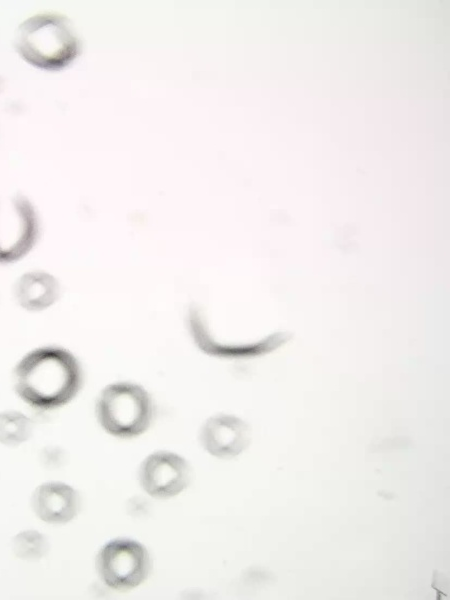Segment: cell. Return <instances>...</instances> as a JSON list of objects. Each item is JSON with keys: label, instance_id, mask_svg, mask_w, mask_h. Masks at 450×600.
Returning <instances> with one entry per match:
<instances>
[{"label": "cell", "instance_id": "1", "mask_svg": "<svg viewBox=\"0 0 450 600\" xmlns=\"http://www.w3.org/2000/svg\"><path fill=\"white\" fill-rule=\"evenodd\" d=\"M12 380L15 393L23 402L35 409L52 410L78 394L83 373L74 354L47 345L25 353L13 369Z\"/></svg>", "mask_w": 450, "mask_h": 600}, {"label": "cell", "instance_id": "2", "mask_svg": "<svg viewBox=\"0 0 450 600\" xmlns=\"http://www.w3.org/2000/svg\"><path fill=\"white\" fill-rule=\"evenodd\" d=\"M13 44L26 63L46 71L67 67L80 50L72 23L56 13H38L25 19L16 29Z\"/></svg>", "mask_w": 450, "mask_h": 600}, {"label": "cell", "instance_id": "3", "mask_svg": "<svg viewBox=\"0 0 450 600\" xmlns=\"http://www.w3.org/2000/svg\"><path fill=\"white\" fill-rule=\"evenodd\" d=\"M100 426L118 438H133L150 427L154 403L142 386L132 382H115L100 392L95 406Z\"/></svg>", "mask_w": 450, "mask_h": 600}, {"label": "cell", "instance_id": "4", "mask_svg": "<svg viewBox=\"0 0 450 600\" xmlns=\"http://www.w3.org/2000/svg\"><path fill=\"white\" fill-rule=\"evenodd\" d=\"M40 235L38 212L22 194L0 197V265L14 264L36 246Z\"/></svg>", "mask_w": 450, "mask_h": 600}, {"label": "cell", "instance_id": "5", "mask_svg": "<svg viewBox=\"0 0 450 600\" xmlns=\"http://www.w3.org/2000/svg\"><path fill=\"white\" fill-rule=\"evenodd\" d=\"M152 563L146 547L128 538L113 539L97 553L96 569L102 582L117 591L138 587L148 578Z\"/></svg>", "mask_w": 450, "mask_h": 600}, {"label": "cell", "instance_id": "6", "mask_svg": "<svg viewBox=\"0 0 450 600\" xmlns=\"http://www.w3.org/2000/svg\"><path fill=\"white\" fill-rule=\"evenodd\" d=\"M189 463L170 451H157L141 463L138 479L141 488L156 499H169L183 492L190 484Z\"/></svg>", "mask_w": 450, "mask_h": 600}, {"label": "cell", "instance_id": "7", "mask_svg": "<svg viewBox=\"0 0 450 600\" xmlns=\"http://www.w3.org/2000/svg\"><path fill=\"white\" fill-rule=\"evenodd\" d=\"M199 442L210 455L219 459H232L249 447L251 428L234 415L215 414L201 426Z\"/></svg>", "mask_w": 450, "mask_h": 600}, {"label": "cell", "instance_id": "8", "mask_svg": "<svg viewBox=\"0 0 450 600\" xmlns=\"http://www.w3.org/2000/svg\"><path fill=\"white\" fill-rule=\"evenodd\" d=\"M35 515L48 524H66L72 521L81 508L79 493L70 485L51 481L39 485L31 496Z\"/></svg>", "mask_w": 450, "mask_h": 600}, {"label": "cell", "instance_id": "9", "mask_svg": "<svg viewBox=\"0 0 450 600\" xmlns=\"http://www.w3.org/2000/svg\"><path fill=\"white\" fill-rule=\"evenodd\" d=\"M61 296L59 280L50 272L34 269L23 272L14 281L12 297L16 305L30 313L51 308Z\"/></svg>", "mask_w": 450, "mask_h": 600}, {"label": "cell", "instance_id": "10", "mask_svg": "<svg viewBox=\"0 0 450 600\" xmlns=\"http://www.w3.org/2000/svg\"><path fill=\"white\" fill-rule=\"evenodd\" d=\"M33 423L24 413L16 410L0 412V443L15 447L26 442L32 435Z\"/></svg>", "mask_w": 450, "mask_h": 600}, {"label": "cell", "instance_id": "11", "mask_svg": "<svg viewBox=\"0 0 450 600\" xmlns=\"http://www.w3.org/2000/svg\"><path fill=\"white\" fill-rule=\"evenodd\" d=\"M11 547L16 557L35 562L48 553L49 543L42 533L30 529L16 534L12 539Z\"/></svg>", "mask_w": 450, "mask_h": 600}, {"label": "cell", "instance_id": "12", "mask_svg": "<svg viewBox=\"0 0 450 600\" xmlns=\"http://www.w3.org/2000/svg\"><path fill=\"white\" fill-rule=\"evenodd\" d=\"M3 85H4V82H3L2 77L0 76V92L2 91Z\"/></svg>", "mask_w": 450, "mask_h": 600}]
</instances>
